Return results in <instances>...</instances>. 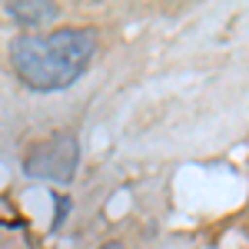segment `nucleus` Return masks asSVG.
<instances>
[{
	"label": "nucleus",
	"instance_id": "nucleus-2",
	"mask_svg": "<svg viewBox=\"0 0 249 249\" xmlns=\"http://www.w3.org/2000/svg\"><path fill=\"white\" fill-rule=\"evenodd\" d=\"M20 166L30 179L70 183L80 166V143L73 140V133H50L47 140H37L27 146Z\"/></svg>",
	"mask_w": 249,
	"mask_h": 249
},
{
	"label": "nucleus",
	"instance_id": "nucleus-4",
	"mask_svg": "<svg viewBox=\"0 0 249 249\" xmlns=\"http://www.w3.org/2000/svg\"><path fill=\"white\" fill-rule=\"evenodd\" d=\"M100 249H126V246H123L120 239H110V243H103V246H100Z\"/></svg>",
	"mask_w": 249,
	"mask_h": 249
},
{
	"label": "nucleus",
	"instance_id": "nucleus-3",
	"mask_svg": "<svg viewBox=\"0 0 249 249\" xmlns=\"http://www.w3.org/2000/svg\"><path fill=\"white\" fill-rule=\"evenodd\" d=\"M3 10L23 30H40V27H47V23H53L60 17V7L47 3V0H10Z\"/></svg>",
	"mask_w": 249,
	"mask_h": 249
},
{
	"label": "nucleus",
	"instance_id": "nucleus-1",
	"mask_svg": "<svg viewBox=\"0 0 249 249\" xmlns=\"http://www.w3.org/2000/svg\"><path fill=\"white\" fill-rule=\"evenodd\" d=\"M96 53L93 27H63L50 34H23L10 40L7 57L27 90L57 93L73 87Z\"/></svg>",
	"mask_w": 249,
	"mask_h": 249
}]
</instances>
